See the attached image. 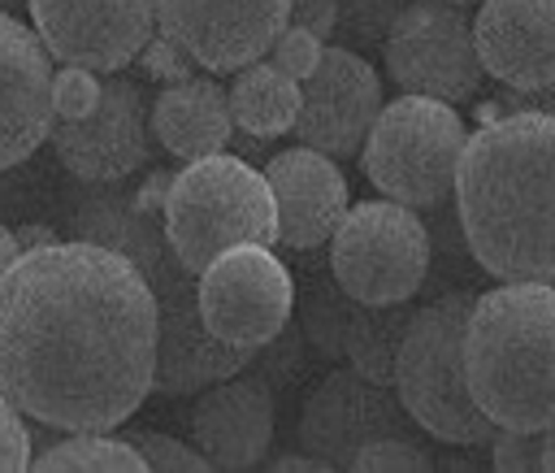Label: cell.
<instances>
[{"mask_svg":"<svg viewBox=\"0 0 555 473\" xmlns=\"http://www.w3.org/2000/svg\"><path fill=\"white\" fill-rule=\"evenodd\" d=\"M156 291L113 247L17 252L0 278V391L48 430H117L152 395Z\"/></svg>","mask_w":555,"mask_h":473,"instance_id":"6da1fadb","label":"cell"},{"mask_svg":"<svg viewBox=\"0 0 555 473\" xmlns=\"http://www.w3.org/2000/svg\"><path fill=\"white\" fill-rule=\"evenodd\" d=\"M455 221L490 278L555 282V117L503 113L468 135Z\"/></svg>","mask_w":555,"mask_h":473,"instance_id":"7a4b0ae2","label":"cell"},{"mask_svg":"<svg viewBox=\"0 0 555 473\" xmlns=\"http://www.w3.org/2000/svg\"><path fill=\"white\" fill-rule=\"evenodd\" d=\"M464 373L494 425L546 430L555 421V282H503L473 295Z\"/></svg>","mask_w":555,"mask_h":473,"instance_id":"3957f363","label":"cell"},{"mask_svg":"<svg viewBox=\"0 0 555 473\" xmlns=\"http://www.w3.org/2000/svg\"><path fill=\"white\" fill-rule=\"evenodd\" d=\"M160 221L178 265L195 278L230 247L278 243V208L264 169L230 152L186 161L178 174H169Z\"/></svg>","mask_w":555,"mask_h":473,"instance_id":"277c9868","label":"cell"},{"mask_svg":"<svg viewBox=\"0 0 555 473\" xmlns=\"http://www.w3.org/2000/svg\"><path fill=\"white\" fill-rule=\"evenodd\" d=\"M473 312V295L455 291L412 312L408 334L395 360V395L403 412L434 438L481 447L494 438V421L468 391L464 373V325Z\"/></svg>","mask_w":555,"mask_h":473,"instance_id":"5b68a950","label":"cell"},{"mask_svg":"<svg viewBox=\"0 0 555 473\" xmlns=\"http://www.w3.org/2000/svg\"><path fill=\"white\" fill-rule=\"evenodd\" d=\"M464 143L468 130L455 104L429 95H399L382 104L360 148V161L382 200L408 208H438L455 191Z\"/></svg>","mask_w":555,"mask_h":473,"instance_id":"8992f818","label":"cell"},{"mask_svg":"<svg viewBox=\"0 0 555 473\" xmlns=\"http://www.w3.org/2000/svg\"><path fill=\"white\" fill-rule=\"evenodd\" d=\"M429 226L395 200L347 204L330 234V273L356 304L412 299L429 273Z\"/></svg>","mask_w":555,"mask_h":473,"instance_id":"52a82bcc","label":"cell"},{"mask_svg":"<svg viewBox=\"0 0 555 473\" xmlns=\"http://www.w3.org/2000/svg\"><path fill=\"white\" fill-rule=\"evenodd\" d=\"M386 74L403 95H429L464 104L481 87V61L473 48V13L451 0H408L382 39Z\"/></svg>","mask_w":555,"mask_h":473,"instance_id":"ba28073f","label":"cell"},{"mask_svg":"<svg viewBox=\"0 0 555 473\" xmlns=\"http://www.w3.org/2000/svg\"><path fill=\"white\" fill-rule=\"evenodd\" d=\"M195 299L204 325L221 343L260 351L291 321L295 282L273 247L243 243L208 260V269L195 278Z\"/></svg>","mask_w":555,"mask_h":473,"instance_id":"9c48e42d","label":"cell"},{"mask_svg":"<svg viewBox=\"0 0 555 473\" xmlns=\"http://www.w3.org/2000/svg\"><path fill=\"white\" fill-rule=\"evenodd\" d=\"M156 365H152V391L160 395H195L256 360V347L221 343L195 299V273L182 265L165 269L156 282Z\"/></svg>","mask_w":555,"mask_h":473,"instance_id":"30bf717a","label":"cell"},{"mask_svg":"<svg viewBox=\"0 0 555 473\" xmlns=\"http://www.w3.org/2000/svg\"><path fill=\"white\" fill-rule=\"evenodd\" d=\"M382 104L386 100L377 69L360 52L334 43L321 52V65L299 82V117L291 135L325 156H356Z\"/></svg>","mask_w":555,"mask_h":473,"instance_id":"8fae6325","label":"cell"},{"mask_svg":"<svg viewBox=\"0 0 555 473\" xmlns=\"http://www.w3.org/2000/svg\"><path fill=\"white\" fill-rule=\"evenodd\" d=\"M412 417L403 412L399 395L386 382H373L364 373L334 369L325 373L299 412V447L330 469H351L356 451L382 434H403Z\"/></svg>","mask_w":555,"mask_h":473,"instance_id":"7c38bea8","label":"cell"},{"mask_svg":"<svg viewBox=\"0 0 555 473\" xmlns=\"http://www.w3.org/2000/svg\"><path fill=\"white\" fill-rule=\"evenodd\" d=\"M56 161L82 182H126L147 161V100L134 78H104L100 104L78 122H52Z\"/></svg>","mask_w":555,"mask_h":473,"instance_id":"4fadbf2b","label":"cell"},{"mask_svg":"<svg viewBox=\"0 0 555 473\" xmlns=\"http://www.w3.org/2000/svg\"><path fill=\"white\" fill-rule=\"evenodd\" d=\"M43 48L61 65L121 69L156 35V0H26Z\"/></svg>","mask_w":555,"mask_h":473,"instance_id":"5bb4252c","label":"cell"},{"mask_svg":"<svg viewBox=\"0 0 555 473\" xmlns=\"http://www.w3.org/2000/svg\"><path fill=\"white\" fill-rule=\"evenodd\" d=\"M291 0H156V30L173 35L208 74L260 61L286 30Z\"/></svg>","mask_w":555,"mask_h":473,"instance_id":"9a60e30c","label":"cell"},{"mask_svg":"<svg viewBox=\"0 0 555 473\" xmlns=\"http://www.w3.org/2000/svg\"><path fill=\"white\" fill-rule=\"evenodd\" d=\"M52 52L17 13H0V169L26 161L52 130Z\"/></svg>","mask_w":555,"mask_h":473,"instance_id":"2e32d148","label":"cell"},{"mask_svg":"<svg viewBox=\"0 0 555 473\" xmlns=\"http://www.w3.org/2000/svg\"><path fill=\"white\" fill-rule=\"evenodd\" d=\"M264 182L278 208V243H286L291 252H317L321 243H330L351 200L347 174L334 165V156L304 143L282 148L264 161Z\"/></svg>","mask_w":555,"mask_h":473,"instance_id":"e0dca14e","label":"cell"},{"mask_svg":"<svg viewBox=\"0 0 555 473\" xmlns=\"http://www.w3.org/2000/svg\"><path fill=\"white\" fill-rule=\"evenodd\" d=\"M273 425H278L273 386L260 373H243V369L204 386L191 412L195 447L208 456L212 469L225 473L256 469L273 447Z\"/></svg>","mask_w":555,"mask_h":473,"instance_id":"ac0fdd59","label":"cell"},{"mask_svg":"<svg viewBox=\"0 0 555 473\" xmlns=\"http://www.w3.org/2000/svg\"><path fill=\"white\" fill-rule=\"evenodd\" d=\"M481 74L533 91L555 82V0H481L473 13Z\"/></svg>","mask_w":555,"mask_h":473,"instance_id":"d6986e66","label":"cell"},{"mask_svg":"<svg viewBox=\"0 0 555 473\" xmlns=\"http://www.w3.org/2000/svg\"><path fill=\"white\" fill-rule=\"evenodd\" d=\"M152 135L178 161H199L225 152L234 139L230 95L212 74H195L186 82L160 87L152 100Z\"/></svg>","mask_w":555,"mask_h":473,"instance_id":"ffe728a7","label":"cell"},{"mask_svg":"<svg viewBox=\"0 0 555 473\" xmlns=\"http://www.w3.org/2000/svg\"><path fill=\"white\" fill-rule=\"evenodd\" d=\"M113 191H91L78 208V239L87 243H100V247H113L121 252L126 260L139 265V273L147 282H156L165 269L178 265L169 239H165V221L160 213L143 208L134 200V191H117V182H108Z\"/></svg>","mask_w":555,"mask_h":473,"instance_id":"44dd1931","label":"cell"},{"mask_svg":"<svg viewBox=\"0 0 555 473\" xmlns=\"http://www.w3.org/2000/svg\"><path fill=\"white\" fill-rule=\"evenodd\" d=\"M225 95H230L234 130L251 139H278L299 117V82L286 78L273 61H251L234 69Z\"/></svg>","mask_w":555,"mask_h":473,"instance_id":"7402d4cb","label":"cell"},{"mask_svg":"<svg viewBox=\"0 0 555 473\" xmlns=\"http://www.w3.org/2000/svg\"><path fill=\"white\" fill-rule=\"evenodd\" d=\"M412 299H395V304H356L351 325H347V343L343 356L356 373L373 378V382H395V360H399V343L408 334L412 321Z\"/></svg>","mask_w":555,"mask_h":473,"instance_id":"603a6c76","label":"cell"},{"mask_svg":"<svg viewBox=\"0 0 555 473\" xmlns=\"http://www.w3.org/2000/svg\"><path fill=\"white\" fill-rule=\"evenodd\" d=\"M30 469H39V473H69V469H78V473H139L147 464L130 438H113L108 430H69L65 438L39 447Z\"/></svg>","mask_w":555,"mask_h":473,"instance_id":"cb8c5ba5","label":"cell"},{"mask_svg":"<svg viewBox=\"0 0 555 473\" xmlns=\"http://www.w3.org/2000/svg\"><path fill=\"white\" fill-rule=\"evenodd\" d=\"M351 312H356V299L334 282V273H330V278H308V295H304L299 321H304L308 343H312L321 356H330V360L343 356Z\"/></svg>","mask_w":555,"mask_h":473,"instance_id":"d4e9b609","label":"cell"},{"mask_svg":"<svg viewBox=\"0 0 555 473\" xmlns=\"http://www.w3.org/2000/svg\"><path fill=\"white\" fill-rule=\"evenodd\" d=\"M351 469L356 473H425V469H434V460L425 456L421 443H412L403 434H382L356 451Z\"/></svg>","mask_w":555,"mask_h":473,"instance_id":"484cf974","label":"cell"},{"mask_svg":"<svg viewBox=\"0 0 555 473\" xmlns=\"http://www.w3.org/2000/svg\"><path fill=\"white\" fill-rule=\"evenodd\" d=\"M100 91H104V78L95 69H82V65L52 69V117L56 122L87 117L100 104Z\"/></svg>","mask_w":555,"mask_h":473,"instance_id":"4316f807","label":"cell"},{"mask_svg":"<svg viewBox=\"0 0 555 473\" xmlns=\"http://www.w3.org/2000/svg\"><path fill=\"white\" fill-rule=\"evenodd\" d=\"M134 61H139V74L152 78V82H160V87H173V82H186V78L199 74V61H195L173 35H165V30H156V35L139 48Z\"/></svg>","mask_w":555,"mask_h":473,"instance_id":"83f0119b","label":"cell"},{"mask_svg":"<svg viewBox=\"0 0 555 473\" xmlns=\"http://www.w3.org/2000/svg\"><path fill=\"white\" fill-rule=\"evenodd\" d=\"M130 443L139 447L143 464H147V469H160V473H204V469H212L199 447H186V443L173 438V434L143 430V434H134Z\"/></svg>","mask_w":555,"mask_h":473,"instance_id":"f1b7e54d","label":"cell"},{"mask_svg":"<svg viewBox=\"0 0 555 473\" xmlns=\"http://www.w3.org/2000/svg\"><path fill=\"white\" fill-rule=\"evenodd\" d=\"M408 0H338V26L356 43H382Z\"/></svg>","mask_w":555,"mask_h":473,"instance_id":"f546056e","label":"cell"},{"mask_svg":"<svg viewBox=\"0 0 555 473\" xmlns=\"http://www.w3.org/2000/svg\"><path fill=\"white\" fill-rule=\"evenodd\" d=\"M490 464L499 473H542V430H494Z\"/></svg>","mask_w":555,"mask_h":473,"instance_id":"4dcf8cb0","label":"cell"},{"mask_svg":"<svg viewBox=\"0 0 555 473\" xmlns=\"http://www.w3.org/2000/svg\"><path fill=\"white\" fill-rule=\"evenodd\" d=\"M273 65L286 74V78H295V82H304L317 65H321V52H325V43L312 35V30H299V26H286L278 39H273Z\"/></svg>","mask_w":555,"mask_h":473,"instance_id":"1f68e13d","label":"cell"},{"mask_svg":"<svg viewBox=\"0 0 555 473\" xmlns=\"http://www.w3.org/2000/svg\"><path fill=\"white\" fill-rule=\"evenodd\" d=\"M30 469V434L13 399L0 391V473H22Z\"/></svg>","mask_w":555,"mask_h":473,"instance_id":"d6a6232c","label":"cell"},{"mask_svg":"<svg viewBox=\"0 0 555 473\" xmlns=\"http://www.w3.org/2000/svg\"><path fill=\"white\" fill-rule=\"evenodd\" d=\"M286 26H299V30H312L317 39H325L338 30V0H291Z\"/></svg>","mask_w":555,"mask_h":473,"instance_id":"836d02e7","label":"cell"},{"mask_svg":"<svg viewBox=\"0 0 555 473\" xmlns=\"http://www.w3.org/2000/svg\"><path fill=\"white\" fill-rule=\"evenodd\" d=\"M499 108H503V113H542V117H555V82H546V87H533V91H516V87H503V95H499Z\"/></svg>","mask_w":555,"mask_h":473,"instance_id":"e575fe53","label":"cell"},{"mask_svg":"<svg viewBox=\"0 0 555 473\" xmlns=\"http://www.w3.org/2000/svg\"><path fill=\"white\" fill-rule=\"evenodd\" d=\"M13 243H17V252H39V247H52V243H61L48 226H17L13 230Z\"/></svg>","mask_w":555,"mask_h":473,"instance_id":"d590c367","label":"cell"},{"mask_svg":"<svg viewBox=\"0 0 555 473\" xmlns=\"http://www.w3.org/2000/svg\"><path fill=\"white\" fill-rule=\"evenodd\" d=\"M273 473H330V464L325 460H317V456H278L273 464H269Z\"/></svg>","mask_w":555,"mask_h":473,"instance_id":"8d00e7d4","label":"cell"},{"mask_svg":"<svg viewBox=\"0 0 555 473\" xmlns=\"http://www.w3.org/2000/svg\"><path fill=\"white\" fill-rule=\"evenodd\" d=\"M17 260V243H13V230L9 226H0V278H4V269Z\"/></svg>","mask_w":555,"mask_h":473,"instance_id":"74e56055","label":"cell"},{"mask_svg":"<svg viewBox=\"0 0 555 473\" xmlns=\"http://www.w3.org/2000/svg\"><path fill=\"white\" fill-rule=\"evenodd\" d=\"M542 473H555V421L542 430Z\"/></svg>","mask_w":555,"mask_h":473,"instance_id":"f35d334b","label":"cell"},{"mask_svg":"<svg viewBox=\"0 0 555 473\" xmlns=\"http://www.w3.org/2000/svg\"><path fill=\"white\" fill-rule=\"evenodd\" d=\"M494 117H503L499 100H486V104H477V122H481V126H486V122H494Z\"/></svg>","mask_w":555,"mask_h":473,"instance_id":"ab89813d","label":"cell"},{"mask_svg":"<svg viewBox=\"0 0 555 473\" xmlns=\"http://www.w3.org/2000/svg\"><path fill=\"white\" fill-rule=\"evenodd\" d=\"M17 4H22V0H0V13H13Z\"/></svg>","mask_w":555,"mask_h":473,"instance_id":"60d3db41","label":"cell"},{"mask_svg":"<svg viewBox=\"0 0 555 473\" xmlns=\"http://www.w3.org/2000/svg\"><path fill=\"white\" fill-rule=\"evenodd\" d=\"M451 4H468V0H451Z\"/></svg>","mask_w":555,"mask_h":473,"instance_id":"b9f144b4","label":"cell"}]
</instances>
